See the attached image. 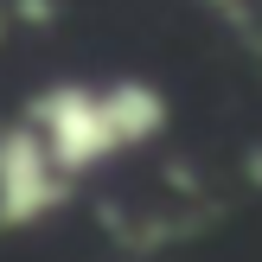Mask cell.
Wrapping results in <instances>:
<instances>
[{
    "label": "cell",
    "mask_w": 262,
    "mask_h": 262,
    "mask_svg": "<svg viewBox=\"0 0 262 262\" xmlns=\"http://www.w3.org/2000/svg\"><path fill=\"white\" fill-rule=\"evenodd\" d=\"M71 199V179L58 173L45 135L32 122L0 128V230H26L38 217H51Z\"/></svg>",
    "instance_id": "2"
},
{
    "label": "cell",
    "mask_w": 262,
    "mask_h": 262,
    "mask_svg": "<svg viewBox=\"0 0 262 262\" xmlns=\"http://www.w3.org/2000/svg\"><path fill=\"white\" fill-rule=\"evenodd\" d=\"M217 7H230V0H217Z\"/></svg>",
    "instance_id": "6"
},
{
    "label": "cell",
    "mask_w": 262,
    "mask_h": 262,
    "mask_svg": "<svg viewBox=\"0 0 262 262\" xmlns=\"http://www.w3.org/2000/svg\"><path fill=\"white\" fill-rule=\"evenodd\" d=\"M0 38H7V0H0Z\"/></svg>",
    "instance_id": "5"
},
{
    "label": "cell",
    "mask_w": 262,
    "mask_h": 262,
    "mask_svg": "<svg viewBox=\"0 0 262 262\" xmlns=\"http://www.w3.org/2000/svg\"><path fill=\"white\" fill-rule=\"evenodd\" d=\"M102 102H109V122H115V141H122V147H147V141L166 135V96L154 83H141V77L109 83Z\"/></svg>",
    "instance_id": "3"
},
{
    "label": "cell",
    "mask_w": 262,
    "mask_h": 262,
    "mask_svg": "<svg viewBox=\"0 0 262 262\" xmlns=\"http://www.w3.org/2000/svg\"><path fill=\"white\" fill-rule=\"evenodd\" d=\"M13 13H19L26 26H51V13H58V7H51V0H13Z\"/></svg>",
    "instance_id": "4"
},
{
    "label": "cell",
    "mask_w": 262,
    "mask_h": 262,
    "mask_svg": "<svg viewBox=\"0 0 262 262\" xmlns=\"http://www.w3.org/2000/svg\"><path fill=\"white\" fill-rule=\"evenodd\" d=\"M26 122L45 135L51 160H58V173L71 179V186H77V173L102 166L115 147H122V141H115V122H109L102 90H83V83H51L45 96H32Z\"/></svg>",
    "instance_id": "1"
}]
</instances>
